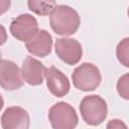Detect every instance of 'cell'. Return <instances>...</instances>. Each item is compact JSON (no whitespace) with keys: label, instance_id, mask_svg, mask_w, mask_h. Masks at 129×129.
Instances as JSON below:
<instances>
[{"label":"cell","instance_id":"obj_3","mask_svg":"<svg viewBox=\"0 0 129 129\" xmlns=\"http://www.w3.org/2000/svg\"><path fill=\"white\" fill-rule=\"evenodd\" d=\"M73 85L80 91L91 92L96 90L102 81L100 70L91 62H83L75 69L72 75Z\"/></svg>","mask_w":129,"mask_h":129},{"label":"cell","instance_id":"obj_15","mask_svg":"<svg viewBox=\"0 0 129 129\" xmlns=\"http://www.w3.org/2000/svg\"><path fill=\"white\" fill-rule=\"evenodd\" d=\"M127 128V125L125 123H123L121 120H118V119H114V120H111L108 125H107V128Z\"/></svg>","mask_w":129,"mask_h":129},{"label":"cell","instance_id":"obj_11","mask_svg":"<svg viewBox=\"0 0 129 129\" xmlns=\"http://www.w3.org/2000/svg\"><path fill=\"white\" fill-rule=\"evenodd\" d=\"M44 71L43 63L32 56H26L22 62V79L30 86H38L43 83Z\"/></svg>","mask_w":129,"mask_h":129},{"label":"cell","instance_id":"obj_4","mask_svg":"<svg viewBox=\"0 0 129 129\" xmlns=\"http://www.w3.org/2000/svg\"><path fill=\"white\" fill-rule=\"evenodd\" d=\"M48 120L53 129H74L78 125L79 117L72 105L58 102L50 107Z\"/></svg>","mask_w":129,"mask_h":129},{"label":"cell","instance_id":"obj_14","mask_svg":"<svg viewBox=\"0 0 129 129\" xmlns=\"http://www.w3.org/2000/svg\"><path fill=\"white\" fill-rule=\"evenodd\" d=\"M117 92L125 100H129V75H123L117 82Z\"/></svg>","mask_w":129,"mask_h":129},{"label":"cell","instance_id":"obj_1","mask_svg":"<svg viewBox=\"0 0 129 129\" xmlns=\"http://www.w3.org/2000/svg\"><path fill=\"white\" fill-rule=\"evenodd\" d=\"M49 24L54 33L58 35H73L80 27L81 17L71 6L56 5L49 14Z\"/></svg>","mask_w":129,"mask_h":129},{"label":"cell","instance_id":"obj_9","mask_svg":"<svg viewBox=\"0 0 129 129\" xmlns=\"http://www.w3.org/2000/svg\"><path fill=\"white\" fill-rule=\"evenodd\" d=\"M1 126L4 129H28L30 126L29 114L22 107H8L1 116Z\"/></svg>","mask_w":129,"mask_h":129},{"label":"cell","instance_id":"obj_13","mask_svg":"<svg viewBox=\"0 0 129 129\" xmlns=\"http://www.w3.org/2000/svg\"><path fill=\"white\" fill-rule=\"evenodd\" d=\"M116 54L118 60L126 68L129 67V38L125 37L116 47Z\"/></svg>","mask_w":129,"mask_h":129},{"label":"cell","instance_id":"obj_19","mask_svg":"<svg viewBox=\"0 0 129 129\" xmlns=\"http://www.w3.org/2000/svg\"><path fill=\"white\" fill-rule=\"evenodd\" d=\"M0 61H1V52H0Z\"/></svg>","mask_w":129,"mask_h":129},{"label":"cell","instance_id":"obj_5","mask_svg":"<svg viewBox=\"0 0 129 129\" xmlns=\"http://www.w3.org/2000/svg\"><path fill=\"white\" fill-rule=\"evenodd\" d=\"M9 30L14 38L26 42L30 40L39 29L36 18L31 14L24 13L18 15L11 21Z\"/></svg>","mask_w":129,"mask_h":129},{"label":"cell","instance_id":"obj_8","mask_svg":"<svg viewBox=\"0 0 129 129\" xmlns=\"http://www.w3.org/2000/svg\"><path fill=\"white\" fill-rule=\"evenodd\" d=\"M44 78L48 91L57 98H62L70 92L71 84L68 77L55 67L45 68Z\"/></svg>","mask_w":129,"mask_h":129},{"label":"cell","instance_id":"obj_18","mask_svg":"<svg viewBox=\"0 0 129 129\" xmlns=\"http://www.w3.org/2000/svg\"><path fill=\"white\" fill-rule=\"evenodd\" d=\"M3 106H4V100H3V98H2V96H1V94H0V111L2 110Z\"/></svg>","mask_w":129,"mask_h":129},{"label":"cell","instance_id":"obj_10","mask_svg":"<svg viewBox=\"0 0 129 129\" xmlns=\"http://www.w3.org/2000/svg\"><path fill=\"white\" fill-rule=\"evenodd\" d=\"M25 47L30 54L34 56L45 57L51 52L52 36L46 30L40 29L30 40L25 42Z\"/></svg>","mask_w":129,"mask_h":129},{"label":"cell","instance_id":"obj_7","mask_svg":"<svg viewBox=\"0 0 129 129\" xmlns=\"http://www.w3.org/2000/svg\"><path fill=\"white\" fill-rule=\"evenodd\" d=\"M0 86L6 91H15L23 86L21 69L13 61L1 59Z\"/></svg>","mask_w":129,"mask_h":129},{"label":"cell","instance_id":"obj_17","mask_svg":"<svg viewBox=\"0 0 129 129\" xmlns=\"http://www.w3.org/2000/svg\"><path fill=\"white\" fill-rule=\"evenodd\" d=\"M7 40V32H6V29L5 27L0 24V45L4 44Z\"/></svg>","mask_w":129,"mask_h":129},{"label":"cell","instance_id":"obj_2","mask_svg":"<svg viewBox=\"0 0 129 129\" xmlns=\"http://www.w3.org/2000/svg\"><path fill=\"white\" fill-rule=\"evenodd\" d=\"M80 112L83 120L91 125L98 126L107 118L108 106L106 101L98 95H89L80 103Z\"/></svg>","mask_w":129,"mask_h":129},{"label":"cell","instance_id":"obj_12","mask_svg":"<svg viewBox=\"0 0 129 129\" xmlns=\"http://www.w3.org/2000/svg\"><path fill=\"white\" fill-rule=\"evenodd\" d=\"M27 6L34 14L46 16L56 6V2L55 0H27Z\"/></svg>","mask_w":129,"mask_h":129},{"label":"cell","instance_id":"obj_16","mask_svg":"<svg viewBox=\"0 0 129 129\" xmlns=\"http://www.w3.org/2000/svg\"><path fill=\"white\" fill-rule=\"evenodd\" d=\"M11 6V0H0V15L9 10Z\"/></svg>","mask_w":129,"mask_h":129},{"label":"cell","instance_id":"obj_6","mask_svg":"<svg viewBox=\"0 0 129 129\" xmlns=\"http://www.w3.org/2000/svg\"><path fill=\"white\" fill-rule=\"evenodd\" d=\"M54 50L59 59L69 66L77 64L83 56V47L75 38H57L54 43Z\"/></svg>","mask_w":129,"mask_h":129}]
</instances>
